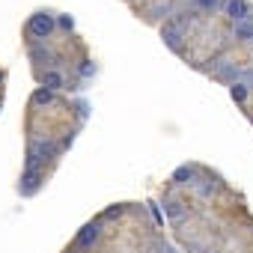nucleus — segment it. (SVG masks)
Masks as SVG:
<instances>
[{"label":"nucleus","instance_id":"nucleus-5","mask_svg":"<svg viewBox=\"0 0 253 253\" xmlns=\"http://www.w3.org/2000/svg\"><path fill=\"white\" fill-rule=\"evenodd\" d=\"M42 182H45V173H42V170H24V173H21V185H18L21 197H33V194L42 188Z\"/></svg>","mask_w":253,"mask_h":253},{"label":"nucleus","instance_id":"nucleus-15","mask_svg":"<svg viewBox=\"0 0 253 253\" xmlns=\"http://www.w3.org/2000/svg\"><path fill=\"white\" fill-rule=\"evenodd\" d=\"M217 78H229V81H232V84H235V81H238V78H241V72H238V69H232V66H223V69H220V72H217Z\"/></svg>","mask_w":253,"mask_h":253},{"label":"nucleus","instance_id":"nucleus-19","mask_svg":"<svg viewBox=\"0 0 253 253\" xmlns=\"http://www.w3.org/2000/svg\"><path fill=\"white\" fill-rule=\"evenodd\" d=\"M92 72H95V66H89V63L84 60V66H81V75H92Z\"/></svg>","mask_w":253,"mask_h":253},{"label":"nucleus","instance_id":"nucleus-6","mask_svg":"<svg viewBox=\"0 0 253 253\" xmlns=\"http://www.w3.org/2000/svg\"><path fill=\"white\" fill-rule=\"evenodd\" d=\"M98 235H101V226H98V223H86V226L75 235V247H78V250H92L95 241H98Z\"/></svg>","mask_w":253,"mask_h":253},{"label":"nucleus","instance_id":"nucleus-21","mask_svg":"<svg viewBox=\"0 0 253 253\" xmlns=\"http://www.w3.org/2000/svg\"><path fill=\"white\" fill-rule=\"evenodd\" d=\"M0 84H3V72H0Z\"/></svg>","mask_w":253,"mask_h":253},{"label":"nucleus","instance_id":"nucleus-12","mask_svg":"<svg viewBox=\"0 0 253 253\" xmlns=\"http://www.w3.org/2000/svg\"><path fill=\"white\" fill-rule=\"evenodd\" d=\"M194 188L200 191V197H211V194H214V182H211V179H197Z\"/></svg>","mask_w":253,"mask_h":253},{"label":"nucleus","instance_id":"nucleus-8","mask_svg":"<svg viewBox=\"0 0 253 253\" xmlns=\"http://www.w3.org/2000/svg\"><path fill=\"white\" fill-rule=\"evenodd\" d=\"M170 182H173V185H194V182H197V167H191V164L176 167L173 176H170Z\"/></svg>","mask_w":253,"mask_h":253},{"label":"nucleus","instance_id":"nucleus-7","mask_svg":"<svg viewBox=\"0 0 253 253\" xmlns=\"http://www.w3.org/2000/svg\"><path fill=\"white\" fill-rule=\"evenodd\" d=\"M63 86H66L63 72H57V69H45V72H42V89L57 92V89H63Z\"/></svg>","mask_w":253,"mask_h":253},{"label":"nucleus","instance_id":"nucleus-17","mask_svg":"<svg viewBox=\"0 0 253 253\" xmlns=\"http://www.w3.org/2000/svg\"><path fill=\"white\" fill-rule=\"evenodd\" d=\"M167 211H170V217H182L185 214V209L179 203H167Z\"/></svg>","mask_w":253,"mask_h":253},{"label":"nucleus","instance_id":"nucleus-18","mask_svg":"<svg viewBox=\"0 0 253 253\" xmlns=\"http://www.w3.org/2000/svg\"><path fill=\"white\" fill-rule=\"evenodd\" d=\"M119 214H122V206H113V209L104 211V217H119Z\"/></svg>","mask_w":253,"mask_h":253},{"label":"nucleus","instance_id":"nucleus-4","mask_svg":"<svg viewBox=\"0 0 253 253\" xmlns=\"http://www.w3.org/2000/svg\"><path fill=\"white\" fill-rule=\"evenodd\" d=\"M161 39H164V45H167V48L182 51V42H185V27H182L179 21H167V24L161 27Z\"/></svg>","mask_w":253,"mask_h":253},{"label":"nucleus","instance_id":"nucleus-20","mask_svg":"<svg viewBox=\"0 0 253 253\" xmlns=\"http://www.w3.org/2000/svg\"><path fill=\"white\" fill-rule=\"evenodd\" d=\"M241 84H247V86H253V72H244V81Z\"/></svg>","mask_w":253,"mask_h":253},{"label":"nucleus","instance_id":"nucleus-11","mask_svg":"<svg viewBox=\"0 0 253 253\" xmlns=\"http://www.w3.org/2000/svg\"><path fill=\"white\" fill-rule=\"evenodd\" d=\"M247 92H250V86L247 84H241V81H235V84H229V95H232V101H247Z\"/></svg>","mask_w":253,"mask_h":253},{"label":"nucleus","instance_id":"nucleus-3","mask_svg":"<svg viewBox=\"0 0 253 253\" xmlns=\"http://www.w3.org/2000/svg\"><path fill=\"white\" fill-rule=\"evenodd\" d=\"M223 12L232 24H241V21H253V9L247 0H226L223 3Z\"/></svg>","mask_w":253,"mask_h":253},{"label":"nucleus","instance_id":"nucleus-14","mask_svg":"<svg viewBox=\"0 0 253 253\" xmlns=\"http://www.w3.org/2000/svg\"><path fill=\"white\" fill-rule=\"evenodd\" d=\"M220 3H223V0H194V6H197V9H203V12H214Z\"/></svg>","mask_w":253,"mask_h":253},{"label":"nucleus","instance_id":"nucleus-13","mask_svg":"<svg viewBox=\"0 0 253 253\" xmlns=\"http://www.w3.org/2000/svg\"><path fill=\"white\" fill-rule=\"evenodd\" d=\"M51 101H54V92H48V89H36V92H33V104H36V107L51 104Z\"/></svg>","mask_w":253,"mask_h":253},{"label":"nucleus","instance_id":"nucleus-10","mask_svg":"<svg viewBox=\"0 0 253 253\" xmlns=\"http://www.w3.org/2000/svg\"><path fill=\"white\" fill-rule=\"evenodd\" d=\"M232 36L238 42H253V21H241V24H232Z\"/></svg>","mask_w":253,"mask_h":253},{"label":"nucleus","instance_id":"nucleus-1","mask_svg":"<svg viewBox=\"0 0 253 253\" xmlns=\"http://www.w3.org/2000/svg\"><path fill=\"white\" fill-rule=\"evenodd\" d=\"M57 155V146L51 140H33L30 149H27V161H24V170H42V164L48 158Z\"/></svg>","mask_w":253,"mask_h":253},{"label":"nucleus","instance_id":"nucleus-16","mask_svg":"<svg viewBox=\"0 0 253 253\" xmlns=\"http://www.w3.org/2000/svg\"><path fill=\"white\" fill-rule=\"evenodd\" d=\"M54 18H57V27H63V30H75L72 15H54Z\"/></svg>","mask_w":253,"mask_h":253},{"label":"nucleus","instance_id":"nucleus-2","mask_svg":"<svg viewBox=\"0 0 253 253\" xmlns=\"http://www.w3.org/2000/svg\"><path fill=\"white\" fill-rule=\"evenodd\" d=\"M54 30H57V18H54L51 12H36V15H30V21H27V33H30L33 39H39V42L51 39Z\"/></svg>","mask_w":253,"mask_h":253},{"label":"nucleus","instance_id":"nucleus-9","mask_svg":"<svg viewBox=\"0 0 253 253\" xmlns=\"http://www.w3.org/2000/svg\"><path fill=\"white\" fill-rule=\"evenodd\" d=\"M30 60H33V63H45V66H54V63H57V57H54L51 48H45V45H33V48H30Z\"/></svg>","mask_w":253,"mask_h":253}]
</instances>
